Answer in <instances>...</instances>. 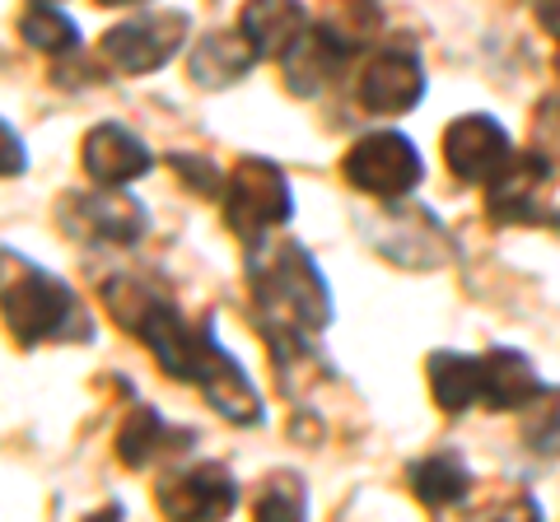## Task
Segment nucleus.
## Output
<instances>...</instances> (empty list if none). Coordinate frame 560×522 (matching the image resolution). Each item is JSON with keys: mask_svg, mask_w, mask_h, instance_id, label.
Wrapping results in <instances>:
<instances>
[{"mask_svg": "<svg viewBox=\"0 0 560 522\" xmlns=\"http://www.w3.org/2000/svg\"><path fill=\"white\" fill-rule=\"evenodd\" d=\"M248 285L267 322H285L308 336L331 322L327 281L300 242H276V248H261L257 242L248 257Z\"/></svg>", "mask_w": 560, "mask_h": 522, "instance_id": "nucleus-1", "label": "nucleus"}, {"mask_svg": "<svg viewBox=\"0 0 560 522\" xmlns=\"http://www.w3.org/2000/svg\"><path fill=\"white\" fill-rule=\"evenodd\" d=\"M5 327L24 351L43 341H94V318L75 299V289L24 257H20V281H5Z\"/></svg>", "mask_w": 560, "mask_h": 522, "instance_id": "nucleus-2", "label": "nucleus"}, {"mask_svg": "<svg viewBox=\"0 0 560 522\" xmlns=\"http://www.w3.org/2000/svg\"><path fill=\"white\" fill-rule=\"evenodd\" d=\"M294 215V197H290V178L285 168L271 164V159H243L234 168L230 187H224V220H230V229L257 248L261 238L271 229H280Z\"/></svg>", "mask_w": 560, "mask_h": 522, "instance_id": "nucleus-3", "label": "nucleus"}, {"mask_svg": "<svg viewBox=\"0 0 560 522\" xmlns=\"http://www.w3.org/2000/svg\"><path fill=\"white\" fill-rule=\"evenodd\" d=\"M191 20L183 10H154V14H136V20L117 24L103 33L98 57L121 75H150L164 61H173L187 43Z\"/></svg>", "mask_w": 560, "mask_h": 522, "instance_id": "nucleus-4", "label": "nucleus"}, {"mask_svg": "<svg viewBox=\"0 0 560 522\" xmlns=\"http://www.w3.org/2000/svg\"><path fill=\"white\" fill-rule=\"evenodd\" d=\"M341 173H346L350 187L370 191V197H383V201H397L420 182L425 168H420V154L401 131H370L346 150Z\"/></svg>", "mask_w": 560, "mask_h": 522, "instance_id": "nucleus-5", "label": "nucleus"}, {"mask_svg": "<svg viewBox=\"0 0 560 522\" xmlns=\"http://www.w3.org/2000/svg\"><path fill=\"white\" fill-rule=\"evenodd\" d=\"M61 224L70 238L98 242V248H131L145 234V205L127 197L121 187H98L75 191L61 201Z\"/></svg>", "mask_w": 560, "mask_h": 522, "instance_id": "nucleus-6", "label": "nucleus"}, {"mask_svg": "<svg viewBox=\"0 0 560 522\" xmlns=\"http://www.w3.org/2000/svg\"><path fill=\"white\" fill-rule=\"evenodd\" d=\"M514 159V141L495 117L467 112L458 121H448L444 131V164L458 182H490L495 173Z\"/></svg>", "mask_w": 560, "mask_h": 522, "instance_id": "nucleus-7", "label": "nucleus"}, {"mask_svg": "<svg viewBox=\"0 0 560 522\" xmlns=\"http://www.w3.org/2000/svg\"><path fill=\"white\" fill-rule=\"evenodd\" d=\"M355 98H360L364 112H378V117L411 112L416 103L425 98V66H420V57L407 47L378 51V57L360 71Z\"/></svg>", "mask_w": 560, "mask_h": 522, "instance_id": "nucleus-8", "label": "nucleus"}, {"mask_svg": "<svg viewBox=\"0 0 560 522\" xmlns=\"http://www.w3.org/2000/svg\"><path fill=\"white\" fill-rule=\"evenodd\" d=\"M154 499L168 518H230L238 509V485L220 462H201L164 476Z\"/></svg>", "mask_w": 560, "mask_h": 522, "instance_id": "nucleus-9", "label": "nucleus"}, {"mask_svg": "<svg viewBox=\"0 0 560 522\" xmlns=\"http://www.w3.org/2000/svg\"><path fill=\"white\" fill-rule=\"evenodd\" d=\"M551 178V159L541 150L514 154L495 178L486 182V211L495 224H537L541 220V187Z\"/></svg>", "mask_w": 560, "mask_h": 522, "instance_id": "nucleus-10", "label": "nucleus"}, {"mask_svg": "<svg viewBox=\"0 0 560 522\" xmlns=\"http://www.w3.org/2000/svg\"><path fill=\"white\" fill-rule=\"evenodd\" d=\"M350 57H355V47H350L331 24L304 28V38L294 43L285 57H280V71H285V90L300 94V98L323 94L327 84L346 71Z\"/></svg>", "mask_w": 560, "mask_h": 522, "instance_id": "nucleus-11", "label": "nucleus"}, {"mask_svg": "<svg viewBox=\"0 0 560 522\" xmlns=\"http://www.w3.org/2000/svg\"><path fill=\"white\" fill-rule=\"evenodd\" d=\"M84 173L98 182V187H127L131 178H140V173H150V145L140 141L136 131L117 127V121H103V127H94L90 135H84Z\"/></svg>", "mask_w": 560, "mask_h": 522, "instance_id": "nucleus-12", "label": "nucleus"}, {"mask_svg": "<svg viewBox=\"0 0 560 522\" xmlns=\"http://www.w3.org/2000/svg\"><path fill=\"white\" fill-rule=\"evenodd\" d=\"M261 57V51L253 47L248 33H206V38L191 47V84H201V90H230V84H238L243 75L253 71V61Z\"/></svg>", "mask_w": 560, "mask_h": 522, "instance_id": "nucleus-13", "label": "nucleus"}, {"mask_svg": "<svg viewBox=\"0 0 560 522\" xmlns=\"http://www.w3.org/2000/svg\"><path fill=\"white\" fill-rule=\"evenodd\" d=\"M191 443H197V434L191 429L168 425L154 406H131L127 425H121V434H117V458L127 466H154L160 458L187 452Z\"/></svg>", "mask_w": 560, "mask_h": 522, "instance_id": "nucleus-14", "label": "nucleus"}, {"mask_svg": "<svg viewBox=\"0 0 560 522\" xmlns=\"http://www.w3.org/2000/svg\"><path fill=\"white\" fill-rule=\"evenodd\" d=\"M541 392V378L533 369V359L510 345L481 355V402L490 411H523Z\"/></svg>", "mask_w": 560, "mask_h": 522, "instance_id": "nucleus-15", "label": "nucleus"}, {"mask_svg": "<svg viewBox=\"0 0 560 522\" xmlns=\"http://www.w3.org/2000/svg\"><path fill=\"white\" fill-rule=\"evenodd\" d=\"M238 28L248 33L261 57H285V51L304 38L308 10L300 0H248L238 14Z\"/></svg>", "mask_w": 560, "mask_h": 522, "instance_id": "nucleus-16", "label": "nucleus"}, {"mask_svg": "<svg viewBox=\"0 0 560 522\" xmlns=\"http://www.w3.org/2000/svg\"><path fill=\"white\" fill-rule=\"evenodd\" d=\"M430 373V392L434 406L444 415H463L481 402V355H458V351H440L425 364Z\"/></svg>", "mask_w": 560, "mask_h": 522, "instance_id": "nucleus-17", "label": "nucleus"}, {"mask_svg": "<svg viewBox=\"0 0 560 522\" xmlns=\"http://www.w3.org/2000/svg\"><path fill=\"white\" fill-rule=\"evenodd\" d=\"M411 495L425 503V509H453V503H463L467 490H471V472L463 466L458 452H430V458L411 462Z\"/></svg>", "mask_w": 560, "mask_h": 522, "instance_id": "nucleus-18", "label": "nucleus"}, {"mask_svg": "<svg viewBox=\"0 0 560 522\" xmlns=\"http://www.w3.org/2000/svg\"><path fill=\"white\" fill-rule=\"evenodd\" d=\"M448 234L440 229V220L430 211H411L407 220H393V242H388V257L397 261H416V266H434V261L448 257Z\"/></svg>", "mask_w": 560, "mask_h": 522, "instance_id": "nucleus-19", "label": "nucleus"}, {"mask_svg": "<svg viewBox=\"0 0 560 522\" xmlns=\"http://www.w3.org/2000/svg\"><path fill=\"white\" fill-rule=\"evenodd\" d=\"M20 33L28 47L38 51H51V57H66V51L80 47V28L75 20H66V14L51 5V0H33V5L20 14Z\"/></svg>", "mask_w": 560, "mask_h": 522, "instance_id": "nucleus-20", "label": "nucleus"}, {"mask_svg": "<svg viewBox=\"0 0 560 522\" xmlns=\"http://www.w3.org/2000/svg\"><path fill=\"white\" fill-rule=\"evenodd\" d=\"M523 443L537 458H560V388H541L528 406H523Z\"/></svg>", "mask_w": 560, "mask_h": 522, "instance_id": "nucleus-21", "label": "nucleus"}, {"mask_svg": "<svg viewBox=\"0 0 560 522\" xmlns=\"http://www.w3.org/2000/svg\"><path fill=\"white\" fill-rule=\"evenodd\" d=\"M253 513L257 518H304L308 513V490L294 472H280L267 481V490L253 499Z\"/></svg>", "mask_w": 560, "mask_h": 522, "instance_id": "nucleus-22", "label": "nucleus"}, {"mask_svg": "<svg viewBox=\"0 0 560 522\" xmlns=\"http://www.w3.org/2000/svg\"><path fill=\"white\" fill-rule=\"evenodd\" d=\"M327 24L337 28L341 38L360 51V47L378 33L383 10H378V0H337V5H331V20H327Z\"/></svg>", "mask_w": 560, "mask_h": 522, "instance_id": "nucleus-23", "label": "nucleus"}, {"mask_svg": "<svg viewBox=\"0 0 560 522\" xmlns=\"http://www.w3.org/2000/svg\"><path fill=\"white\" fill-rule=\"evenodd\" d=\"M173 173L183 178L187 191H197V197H206V201L224 197V187H230V182H224V173L210 159H197V154H178V159H173Z\"/></svg>", "mask_w": 560, "mask_h": 522, "instance_id": "nucleus-24", "label": "nucleus"}, {"mask_svg": "<svg viewBox=\"0 0 560 522\" xmlns=\"http://www.w3.org/2000/svg\"><path fill=\"white\" fill-rule=\"evenodd\" d=\"M28 168V154H24V141H20V131L5 121V178H20V173Z\"/></svg>", "mask_w": 560, "mask_h": 522, "instance_id": "nucleus-25", "label": "nucleus"}, {"mask_svg": "<svg viewBox=\"0 0 560 522\" xmlns=\"http://www.w3.org/2000/svg\"><path fill=\"white\" fill-rule=\"evenodd\" d=\"M537 20H541V28H547L551 38L560 43V0H537Z\"/></svg>", "mask_w": 560, "mask_h": 522, "instance_id": "nucleus-26", "label": "nucleus"}, {"mask_svg": "<svg viewBox=\"0 0 560 522\" xmlns=\"http://www.w3.org/2000/svg\"><path fill=\"white\" fill-rule=\"evenodd\" d=\"M98 5H136V0H98Z\"/></svg>", "mask_w": 560, "mask_h": 522, "instance_id": "nucleus-27", "label": "nucleus"}]
</instances>
